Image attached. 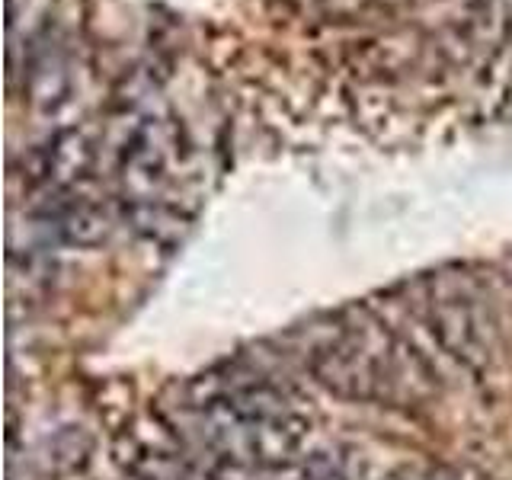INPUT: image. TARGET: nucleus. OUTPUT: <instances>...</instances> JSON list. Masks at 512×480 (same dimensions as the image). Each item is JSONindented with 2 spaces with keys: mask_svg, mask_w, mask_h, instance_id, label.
Listing matches in <instances>:
<instances>
[{
  "mask_svg": "<svg viewBox=\"0 0 512 480\" xmlns=\"http://www.w3.org/2000/svg\"><path fill=\"white\" fill-rule=\"evenodd\" d=\"M292 480H378L375 464L365 452L349 445H324L301 455Z\"/></svg>",
  "mask_w": 512,
  "mask_h": 480,
  "instance_id": "nucleus-4",
  "label": "nucleus"
},
{
  "mask_svg": "<svg viewBox=\"0 0 512 480\" xmlns=\"http://www.w3.org/2000/svg\"><path fill=\"white\" fill-rule=\"evenodd\" d=\"M314 381L343 400L420 407L436 394V368L407 333L372 311H349L304 352Z\"/></svg>",
  "mask_w": 512,
  "mask_h": 480,
  "instance_id": "nucleus-1",
  "label": "nucleus"
},
{
  "mask_svg": "<svg viewBox=\"0 0 512 480\" xmlns=\"http://www.w3.org/2000/svg\"><path fill=\"white\" fill-rule=\"evenodd\" d=\"M394 480H468V477L458 471H423V474H404Z\"/></svg>",
  "mask_w": 512,
  "mask_h": 480,
  "instance_id": "nucleus-6",
  "label": "nucleus"
},
{
  "mask_svg": "<svg viewBox=\"0 0 512 480\" xmlns=\"http://www.w3.org/2000/svg\"><path fill=\"white\" fill-rule=\"evenodd\" d=\"M128 480H135V477H128Z\"/></svg>",
  "mask_w": 512,
  "mask_h": 480,
  "instance_id": "nucleus-7",
  "label": "nucleus"
},
{
  "mask_svg": "<svg viewBox=\"0 0 512 480\" xmlns=\"http://www.w3.org/2000/svg\"><path fill=\"white\" fill-rule=\"evenodd\" d=\"M423 320L432 340L468 372H484L496 352V317L468 276H436L426 285Z\"/></svg>",
  "mask_w": 512,
  "mask_h": 480,
  "instance_id": "nucleus-2",
  "label": "nucleus"
},
{
  "mask_svg": "<svg viewBox=\"0 0 512 480\" xmlns=\"http://www.w3.org/2000/svg\"><path fill=\"white\" fill-rule=\"evenodd\" d=\"M128 477L135 480H212L202 461L192 458L186 448L170 436L160 423L154 432L128 439Z\"/></svg>",
  "mask_w": 512,
  "mask_h": 480,
  "instance_id": "nucleus-3",
  "label": "nucleus"
},
{
  "mask_svg": "<svg viewBox=\"0 0 512 480\" xmlns=\"http://www.w3.org/2000/svg\"><path fill=\"white\" fill-rule=\"evenodd\" d=\"M122 218L141 240L151 244H173L186 228V215L176 205L157 199V202H125Z\"/></svg>",
  "mask_w": 512,
  "mask_h": 480,
  "instance_id": "nucleus-5",
  "label": "nucleus"
}]
</instances>
